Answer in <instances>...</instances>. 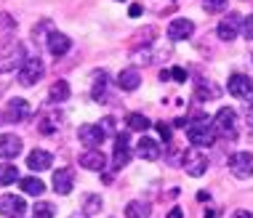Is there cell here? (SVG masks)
I'll use <instances>...</instances> for the list:
<instances>
[{
	"label": "cell",
	"instance_id": "obj_2",
	"mask_svg": "<svg viewBox=\"0 0 253 218\" xmlns=\"http://www.w3.org/2000/svg\"><path fill=\"white\" fill-rule=\"evenodd\" d=\"M187 139H189V144L197 146V149H208V146H213V144H216V131H213V122L203 120V122H195V125H189Z\"/></svg>",
	"mask_w": 253,
	"mask_h": 218
},
{
	"label": "cell",
	"instance_id": "obj_1",
	"mask_svg": "<svg viewBox=\"0 0 253 218\" xmlns=\"http://www.w3.org/2000/svg\"><path fill=\"white\" fill-rule=\"evenodd\" d=\"M27 61L24 45L19 40H5L0 45V72H13V70H22Z\"/></svg>",
	"mask_w": 253,
	"mask_h": 218
},
{
	"label": "cell",
	"instance_id": "obj_15",
	"mask_svg": "<svg viewBox=\"0 0 253 218\" xmlns=\"http://www.w3.org/2000/svg\"><path fill=\"white\" fill-rule=\"evenodd\" d=\"M5 120L8 122H22L30 117V104H27L24 99H11L8 104H5Z\"/></svg>",
	"mask_w": 253,
	"mask_h": 218
},
{
	"label": "cell",
	"instance_id": "obj_33",
	"mask_svg": "<svg viewBox=\"0 0 253 218\" xmlns=\"http://www.w3.org/2000/svg\"><path fill=\"white\" fill-rule=\"evenodd\" d=\"M170 77L179 80V83H184V80H187V72H184V70H173V72H170Z\"/></svg>",
	"mask_w": 253,
	"mask_h": 218
},
{
	"label": "cell",
	"instance_id": "obj_38",
	"mask_svg": "<svg viewBox=\"0 0 253 218\" xmlns=\"http://www.w3.org/2000/svg\"><path fill=\"white\" fill-rule=\"evenodd\" d=\"M197 200H200V202L211 200V192H205V189H203V192H197Z\"/></svg>",
	"mask_w": 253,
	"mask_h": 218
},
{
	"label": "cell",
	"instance_id": "obj_14",
	"mask_svg": "<svg viewBox=\"0 0 253 218\" xmlns=\"http://www.w3.org/2000/svg\"><path fill=\"white\" fill-rule=\"evenodd\" d=\"M45 45H48V53L51 56H64V53H70V48H72V40L64 35V32H56L53 30L51 35H48V40H45Z\"/></svg>",
	"mask_w": 253,
	"mask_h": 218
},
{
	"label": "cell",
	"instance_id": "obj_34",
	"mask_svg": "<svg viewBox=\"0 0 253 218\" xmlns=\"http://www.w3.org/2000/svg\"><path fill=\"white\" fill-rule=\"evenodd\" d=\"M128 16H131V19L141 16V5H131V8H128Z\"/></svg>",
	"mask_w": 253,
	"mask_h": 218
},
{
	"label": "cell",
	"instance_id": "obj_7",
	"mask_svg": "<svg viewBox=\"0 0 253 218\" xmlns=\"http://www.w3.org/2000/svg\"><path fill=\"white\" fill-rule=\"evenodd\" d=\"M0 213L5 218H19L27 213V202L22 194H3L0 197Z\"/></svg>",
	"mask_w": 253,
	"mask_h": 218
},
{
	"label": "cell",
	"instance_id": "obj_27",
	"mask_svg": "<svg viewBox=\"0 0 253 218\" xmlns=\"http://www.w3.org/2000/svg\"><path fill=\"white\" fill-rule=\"evenodd\" d=\"M32 213H35V218H53V205H51V202L38 200L35 208H32Z\"/></svg>",
	"mask_w": 253,
	"mask_h": 218
},
{
	"label": "cell",
	"instance_id": "obj_26",
	"mask_svg": "<svg viewBox=\"0 0 253 218\" xmlns=\"http://www.w3.org/2000/svg\"><path fill=\"white\" fill-rule=\"evenodd\" d=\"M16 30V19L11 16V13H0V35H11V32Z\"/></svg>",
	"mask_w": 253,
	"mask_h": 218
},
{
	"label": "cell",
	"instance_id": "obj_29",
	"mask_svg": "<svg viewBox=\"0 0 253 218\" xmlns=\"http://www.w3.org/2000/svg\"><path fill=\"white\" fill-rule=\"evenodd\" d=\"M99 210H101V197L88 194V200H85V216H93V213H99Z\"/></svg>",
	"mask_w": 253,
	"mask_h": 218
},
{
	"label": "cell",
	"instance_id": "obj_19",
	"mask_svg": "<svg viewBox=\"0 0 253 218\" xmlns=\"http://www.w3.org/2000/svg\"><path fill=\"white\" fill-rule=\"evenodd\" d=\"M118 85L123 91H136V88L141 85V72L136 70V67H126V70L118 74Z\"/></svg>",
	"mask_w": 253,
	"mask_h": 218
},
{
	"label": "cell",
	"instance_id": "obj_3",
	"mask_svg": "<svg viewBox=\"0 0 253 218\" xmlns=\"http://www.w3.org/2000/svg\"><path fill=\"white\" fill-rule=\"evenodd\" d=\"M213 131L221 136H229L235 139L237 131V117H235V109H218V114L213 117Z\"/></svg>",
	"mask_w": 253,
	"mask_h": 218
},
{
	"label": "cell",
	"instance_id": "obj_18",
	"mask_svg": "<svg viewBox=\"0 0 253 218\" xmlns=\"http://www.w3.org/2000/svg\"><path fill=\"white\" fill-rule=\"evenodd\" d=\"M80 168H88V170H104V168H107L104 152H99V149H88V152H83V154H80Z\"/></svg>",
	"mask_w": 253,
	"mask_h": 218
},
{
	"label": "cell",
	"instance_id": "obj_11",
	"mask_svg": "<svg viewBox=\"0 0 253 218\" xmlns=\"http://www.w3.org/2000/svg\"><path fill=\"white\" fill-rule=\"evenodd\" d=\"M131 162V146H128V133H118L115 139V154H112V165L115 170L126 168Z\"/></svg>",
	"mask_w": 253,
	"mask_h": 218
},
{
	"label": "cell",
	"instance_id": "obj_17",
	"mask_svg": "<svg viewBox=\"0 0 253 218\" xmlns=\"http://www.w3.org/2000/svg\"><path fill=\"white\" fill-rule=\"evenodd\" d=\"M136 154H139L141 160L155 162V160H160V144H157L155 139H149V136H144V139L136 144Z\"/></svg>",
	"mask_w": 253,
	"mask_h": 218
},
{
	"label": "cell",
	"instance_id": "obj_28",
	"mask_svg": "<svg viewBox=\"0 0 253 218\" xmlns=\"http://www.w3.org/2000/svg\"><path fill=\"white\" fill-rule=\"evenodd\" d=\"M229 5V0H203V8L208 13H221Z\"/></svg>",
	"mask_w": 253,
	"mask_h": 218
},
{
	"label": "cell",
	"instance_id": "obj_35",
	"mask_svg": "<svg viewBox=\"0 0 253 218\" xmlns=\"http://www.w3.org/2000/svg\"><path fill=\"white\" fill-rule=\"evenodd\" d=\"M232 218H253V213H251V210H237Z\"/></svg>",
	"mask_w": 253,
	"mask_h": 218
},
{
	"label": "cell",
	"instance_id": "obj_9",
	"mask_svg": "<svg viewBox=\"0 0 253 218\" xmlns=\"http://www.w3.org/2000/svg\"><path fill=\"white\" fill-rule=\"evenodd\" d=\"M78 139L83 141L88 149H99L101 144H104V139H107V131L101 125H80Z\"/></svg>",
	"mask_w": 253,
	"mask_h": 218
},
{
	"label": "cell",
	"instance_id": "obj_20",
	"mask_svg": "<svg viewBox=\"0 0 253 218\" xmlns=\"http://www.w3.org/2000/svg\"><path fill=\"white\" fill-rule=\"evenodd\" d=\"M27 165H30V170H48L53 165V157L51 152H45V149H35V152H30V157H27Z\"/></svg>",
	"mask_w": 253,
	"mask_h": 218
},
{
	"label": "cell",
	"instance_id": "obj_5",
	"mask_svg": "<svg viewBox=\"0 0 253 218\" xmlns=\"http://www.w3.org/2000/svg\"><path fill=\"white\" fill-rule=\"evenodd\" d=\"M184 170L189 176H195V179H200L205 170H208V157L203 152H197V146H192L189 152H184Z\"/></svg>",
	"mask_w": 253,
	"mask_h": 218
},
{
	"label": "cell",
	"instance_id": "obj_31",
	"mask_svg": "<svg viewBox=\"0 0 253 218\" xmlns=\"http://www.w3.org/2000/svg\"><path fill=\"white\" fill-rule=\"evenodd\" d=\"M104 88H107V77H101V83L93 85V99H96V101H104V99H107V91H104Z\"/></svg>",
	"mask_w": 253,
	"mask_h": 218
},
{
	"label": "cell",
	"instance_id": "obj_4",
	"mask_svg": "<svg viewBox=\"0 0 253 218\" xmlns=\"http://www.w3.org/2000/svg\"><path fill=\"white\" fill-rule=\"evenodd\" d=\"M229 170L235 179H251L253 176V154L251 152H235L229 157Z\"/></svg>",
	"mask_w": 253,
	"mask_h": 218
},
{
	"label": "cell",
	"instance_id": "obj_24",
	"mask_svg": "<svg viewBox=\"0 0 253 218\" xmlns=\"http://www.w3.org/2000/svg\"><path fill=\"white\" fill-rule=\"evenodd\" d=\"M70 83L67 80H56V83L51 85V101H67L70 99Z\"/></svg>",
	"mask_w": 253,
	"mask_h": 218
},
{
	"label": "cell",
	"instance_id": "obj_23",
	"mask_svg": "<svg viewBox=\"0 0 253 218\" xmlns=\"http://www.w3.org/2000/svg\"><path fill=\"white\" fill-rule=\"evenodd\" d=\"M22 192L24 194H32V197H40L45 192V183L35 179V176H30V179H22Z\"/></svg>",
	"mask_w": 253,
	"mask_h": 218
},
{
	"label": "cell",
	"instance_id": "obj_36",
	"mask_svg": "<svg viewBox=\"0 0 253 218\" xmlns=\"http://www.w3.org/2000/svg\"><path fill=\"white\" fill-rule=\"evenodd\" d=\"M168 218H184L181 208H173V210H170V213H168Z\"/></svg>",
	"mask_w": 253,
	"mask_h": 218
},
{
	"label": "cell",
	"instance_id": "obj_8",
	"mask_svg": "<svg viewBox=\"0 0 253 218\" xmlns=\"http://www.w3.org/2000/svg\"><path fill=\"white\" fill-rule=\"evenodd\" d=\"M240 27H243V16L240 13H229L227 19L218 22L216 35H218V40H224V43H232V40L237 37V32H240Z\"/></svg>",
	"mask_w": 253,
	"mask_h": 218
},
{
	"label": "cell",
	"instance_id": "obj_13",
	"mask_svg": "<svg viewBox=\"0 0 253 218\" xmlns=\"http://www.w3.org/2000/svg\"><path fill=\"white\" fill-rule=\"evenodd\" d=\"M192 32H195V24L189 22V19H173V22L168 24V40L170 43H179V40L192 37Z\"/></svg>",
	"mask_w": 253,
	"mask_h": 218
},
{
	"label": "cell",
	"instance_id": "obj_25",
	"mask_svg": "<svg viewBox=\"0 0 253 218\" xmlns=\"http://www.w3.org/2000/svg\"><path fill=\"white\" fill-rule=\"evenodd\" d=\"M19 179V170L16 165H0V186H8Z\"/></svg>",
	"mask_w": 253,
	"mask_h": 218
},
{
	"label": "cell",
	"instance_id": "obj_12",
	"mask_svg": "<svg viewBox=\"0 0 253 218\" xmlns=\"http://www.w3.org/2000/svg\"><path fill=\"white\" fill-rule=\"evenodd\" d=\"M22 139H19L16 133H3L0 136V157L3 160H13L22 154Z\"/></svg>",
	"mask_w": 253,
	"mask_h": 218
},
{
	"label": "cell",
	"instance_id": "obj_37",
	"mask_svg": "<svg viewBox=\"0 0 253 218\" xmlns=\"http://www.w3.org/2000/svg\"><path fill=\"white\" fill-rule=\"evenodd\" d=\"M245 120H248V125L253 128V104L248 107V112H245Z\"/></svg>",
	"mask_w": 253,
	"mask_h": 218
},
{
	"label": "cell",
	"instance_id": "obj_6",
	"mask_svg": "<svg viewBox=\"0 0 253 218\" xmlns=\"http://www.w3.org/2000/svg\"><path fill=\"white\" fill-rule=\"evenodd\" d=\"M43 72H45V67H43V61H40L38 56L27 59L24 67L19 70V83L22 85H38V80L43 77Z\"/></svg>",
	"mask_w": 253,
	"mask_h": 218
},
{
	"label": "cell",
	"instance_id": "obj_32",
	"mask_svg": "<svg viewBox=\"0 0 253 218\" xmlns=\"http://www.w3.org/2000/svg\"><path fill=\"white\" fill-rule=\"evenodd\" d=\"M155 128H157V133H160V139H166V141L170 139V125H166V122H157Z\"/></svg>",
	"mask_w": 253,
	"mask_h": 218
},
{
	"label": "cell",
	"instance_id": "obj_21",
	"mask_svg": "<svg viewBox=\"0 0 253 218\" xmlns=\"http://www.w3.org/2000/svg\"><path fill=\"white\" fill-rule=\"evenodd\" d=\"M149 213H152V205L144 200H133L126 205V218H149Z\"/></svg>",
	"mask_w": 253,
	"mask_h": 218
},
{
	"label": "cell",
	"instance_id": "obj_16",
	"mask_svg": "<svg viewBox=\"0 0 253 218\" xmlns=\"http://www.w3.org/2000/svg\"><path fill=\"white\" fill-rule=\"evenodd\" d=\"M72 186H75V173L70 168H61L53 173V192L56 194H70Z\"/></svg>",
	"mask_w": 253,
	"mask_h": 218
},
{
	"label": "cell",
	"instance_id": "obj_22",
	"mask_svg": "<svg viewBox=\"0 0 253 218\" xmlns=\"http://www.w3.org/2000/svg\"><path fill=\"white\" fill-rule=\"evenodd\" d=\"M126 125H128V131H149V128H152V120H149L147 114L131 112L126 117Z\"/></svg>",
	"mask_w": 253,
	"mask_h": 218
},
{
	"label": "cell",
	"instance_id": "obj_10",
	"mask_svg": "<svg viewBox=\"0 0 253 218\" xmlns=\"http://www.w3.org/2000/svg\"><path fill=\"white\" fill-rule=\"evenodd\" d=\"M229 93L232 96H237V99H253V80L248 77V74H240V72H235L229 77Z\"/></svg>",
	"mask_w": 253,
	"mask_h": 218
},
{
	"label": "cell",
	"instance_id": "obj_30",
	"mask_svg": "<svg viewBox=\"0 0 253 218\" xmlns=\"http://www.w3.org/2000/svg\"><path fill=\"white\" fill-rule=\"evenodd\" d=\"M240 32H243V37H245V40H253V13H251V16H245V19H243V27H240Z\"/></svg>",
	"mask_w": 253,
	"mask_h": 218
}]
</instances>
